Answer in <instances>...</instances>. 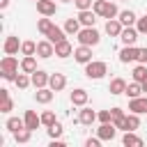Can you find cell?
<instances>
[{
	"instance_id": "1",
	"label": "cell",
	"mask_w": 147,
	"mask_h": 147,
	"mask_svg": "<svg viewBox=\"0 0 147 147\" xmlns=\"http://www.w3.org/2000/svg\"><path fill=\"white\" fill-rule=\"evenodd\" d=\"M0 74L5 80H16L18 76V60L14 55H5L2 62H0Z\"/></svg>"
},
{
	"instance_id": "2",
	"label": "cell",
	"mask_w": 147,
	"mask_h": 147,
	"mask_svg": "<svg viewBox=\"0 0 147 147\" xmlns=\"http://www.w3.org/2000/svg\"><path fill=\"white\" fill-rule=\"evenodd\" d=\"M106 74H108V64L101 62V60H92V62L85 64V76H87L90 80H99V78H103Z\"/></svg>"
},
{
	"instance_id": "3",
	"label": "cell",
	"mask_w": 147,
	"mask_h": 147,
	"mask_svg": "<svg viewBox=\"0 0 147 147\" xmlns=\"http://www.w3.org/2000/svg\"><path fill=\"white\" fill-rule=\"evenodd\" d=\"M76 39H78V44H85V46H96L99 41H101V34L94 30V25L92 28H80V32L76 34Z\"/></svg>"
},
{
	"instance_id": "4",
	"label": "cell",
	"mask_w": 147,
	"mask_h": 147,
	"mask_svg": "<svg viewBox=\"0 0 147 147\" xmlns=\"http://www.w3.org/2000/svg\"><path fill=\"white\" fill-rule=\"evenodd\" d=\"M117 126L113 124V122H101V126L96 129V136L101 138V140H113L115 136H117Z\"/></svg>"
},
{
	"instance_id": "5",
	"label": "cell",
	"mask_w": 147,
	"mask_h": 147,
	"mask_svg": "<svg viewBox=\"0 0 147 147\" xmlns=\"http://www.w3.org/2000/svg\"><path fill=\"white\" fill-rule=\"evenodd\" d=\"M74 60H76V62H80V64H87V62H92V46H85V44H80L78 48H74Z\"/></svg>"
},
{
	"instance_id": "6",
	"label": "cell",
	"mask_w": 147,
	"mask_h": 147,
	"mask_svg": "<svg viewBox=\"0 0 147 147\" xmlns=\"http://www.w3.org/2000/svg\"><path fill=\"white\" fill-rule=\"evenodd\" d=\"M138 28H131V25H124V30H122V34H119V39H122V44L124 46H133L136 44V39H138Z\"/></svg>"
},
{
	"instance_id": "7",
	"label": "cell",
	"mask_w": 147,
	"mask_h": 147,
	"mask_svg": "<svg viewBox=\"0 0 147 147\" xmlns=\"http://www.w3.org/2000/svg\"><path fill=\"white\" fill-rule=\"evenodd\" d=\"M78 21L83 23V28H92L96 23V11L94 9H80L78 11Z\"/></svg>"
},
{
	"instance_id": "8",
	"label": "cell",
	"mask_w": 147,
	"mask_h": 147,
	"mask_svg": "<svg viewBox=\"0 0 147 147\" xmlns=\"http://www.w3.org/2000/svg\"><path fill=\"white\" fill-rule=\"evenodd\" d=\"M51 55H55V44L48 41V39H46V41H39V44H37V57H44V60H46V57H51Z\"/></svg>"
},
{
	"instance_id": "9",
	"label": "cell",
	"mask_w": 147,
	"mask_h": 147,
	"mask_svg": "<svg viewBox=\"0 0 147 147\" xmlns=\"http://www.w3.org/2000/svg\"><path fill=\"white\" fill-rule=\"evenodd\" d=\"M37 11H39L41 16H53V14L57 11L55 0H37Z\"/></svg>"
},
{
	"instance_id": "10",
	"label": "cell",
	"mask_w": 147,
	"mask_h": 147,
	"mask_svg": "<svg viewBox=\"0 0 147 147\" xmlns=\"http://www.w3.org/2000/svg\"><path fill=\"white\" fill-rule=\"evenodd\" d=\"M129 110H131V113H138V115L147 113V94H145V96L131 99V101H129Z\"/></svg>"
},
{
	"instance_id": "11",
	"label": "cell",
	"mask_w": 147,
	"mask_h": 147,
	"mask_svg": "<svg viewBox=\"0 0 147 147\" xmlns=\"http://www.w3.org/2000/svg\"><path fill=\"white\" fill-rule=\"evenodd\" d=\"M133 60H138V48H136V46H124V48L119 51V62H122V64H129V62H133Z\"/></svg>"
},
{
	"instance_id": "12",
	"label": "cell",
	"mask_w": 147,
	"mask_h": 147,
	"mask_svg": "<svg viewBox=\"0 0 147 147\" xmlns=\"http://www.w3.org/2000/svg\"><path fill=\"white\" fill-rule=\"evenodd\" d=\"M48 87L51 90H55V92H62L64 87H67V78H64V74H51V80H48Z\"/></svg>"
},
{
	"instance_id": "13",
	"label": "cell",
	"mask_w": 147,
	"mask_h": 147,
	"mask_svg": "<svg viewBox=\"0 0 147 147\" xmlns=\"http://www.w3.org/2000/svg\"><path fill=\"white\" fill-rule=\"evenodd\" d=\"M23 119H25V126H28L30 131H37V129H39V124H41V115H37L34 110H25Z\"/></svg>"
},
{
	"instance_id": "14",
	"label": "cell",
	"mask_w": 147,
	"mask_h": 147,
	"mask_svg": "<svg viewBox=\"0 0 147 147\" xmlns=\"http://www.w3.org/2000/svg\"><path fill=\"white\" fill-rule=\"evenodd\" d=\"M122 30H124V25H122L119 18H108V21H106V32H108L110 37H119Z\"/></svg>"
},
{
	"instance_id": "15",
	"label": "cell",
	"mask_w": 147,
	"mask_h": 147,
	"mask_svg": "<svg viewBox=\"0 0 147 147\" xmlns=\"http://www.w3.org/2000/svg\"><path fill=\"white\" fill-rule=\"evenodd\" d=\"M30 78H32V85L39 90V87H46L48 85V80H51V76L46 74V71H41V69H37L34 74H30Z\"/></svg>"
},
{
	"instance_id": "16",
	"label": "cell",
	"mask_w": 147,
	"mask_h": 147,
	"mask_svg": "<svg viewBox=\"0 0 147 147\" xmlns=\"http://www.w3.org/2000/svg\"><path fill=\"white\" fill-rule=\"evenodd\" d=\"M53 96H55V90H51V87H39V90L34 92L37 103H51Z\"/></svg>"
},
{
	"instance_id": "17",
	"label": "cell",
	"mask_w": 147,
	"mask_h": 147,
	"mask_svg": "<svg viewBox=\"0 0 147 147\" xmlns=\"http://www.w3.org/2000/svg\"><path fill=\"white\" fill-rule=\"evenodd\" d=\"M2 48H5V55H14V53H18V48H21V44H18V37H14V34H11V37H7Z\"/></svg>"
},
{
	"instance_id": "18",
	"label": "cell",
	"mask_w": 147,
	"mask_h": 147,
	"mask_svg": "<svg viewBox=\"0 0 147 147\" xmlns=\"http://www.w3.org/2000/svg\"><path fill=\"white\" fill-rule=\"evenodd\" d=\"M55 55H57V57H69V55H74V46L64 39V41L55 44Z\"/></svg>"
},
{
	"instance_id": "19",
	"label": "cell",
	"mask_w": 147,
	"mask_h": 147,
	"mask_svg": "<svg viewBox=\"0 0 147 147\" xmlns=\"http://www.w3.org/2000/svg\"><path fill=\"white\" fill-rule=\"evenodd\" d=\"M87 99H90V96H87V92H85L83 87H76V90L71 92V103H74V106H85Z\"/></svg>"
},
{
	"instance_id": "20",
	"label": "cell",
	"mask_w": 147,
	"mask_h": 147,
	"mask_svg": "<svg viewBox=\"0 0 147 147\" xmlns=\"http://www.w3.org/2000/svg\"><path fill=\"white\" fill-rule=\"evenodd\" d=\"M11 108H14V101L9 99V92L2 87L0 90V113H11Z\"/></svg>"
},
{
	"instance_id": "21",
	"label": "cell",
	"mask_w": 147,
	"mask_h": 147,
	"mask_svg": "<svg viewBox=\"0 0 147 147\" xmlns=\"http://www.w3.org/2000/svg\"><path fill=\"white\" fill-rule=\"evenodd\" d=\"M94 119H96V113H94L92 108H85V106H83V110L78 113V122H80V124H85V126H90Z\"/></svg>"
},
{
	"instance_id": "22",
	"label": "cell",
	"mask_w": 147,
	"mask_h": 147,
	"mask_svg": "<svg viewBox=\"0 0 147 147\" xmlns=\"http://www.w3.org/2000/svg\"><path fill=\"white\" fill-rule=\"evenodd\" d=\"M122 145H126V147H140V145H142V138H138L133 131H124Z\"/></svg>"
},
{
	"instance_id": "23",
	"label": "cell",
	"mask_w": 147,
	"mask_h": 147,
	"mask_svg": "<svg viewBox=\"0 0 147 147\" xmlns=\"http://www.w3.org/2000/svg\"><path fill=\"white\" fill-rule=\"evenodd\" d=\"M21 71H25V74H34V71H37V60H34V55H25V57L21 60Z\"/></svg>"
},
{
	"instance_id": "24",
	"label": "cell",
	"mask_w": 147,
	"mask_h": 147,
	"mask_svg": "<svg viewBox=\"0 0 147 147\" xmlns=\"http://www.w3.org/2000/svg\"><path fill=\"white\" fill-rule=\"evenodd\" d=\"M108 90H110V94H124V92H126V80L117 76V78L110 80V87H108Z\"/></svg>"
},
{
	"instance_id": "25",
	"label": "cell",
	"mask_w": 147,
	"mask_h": 147,
	"mask_svg": "<svg viewBox=\"0 0 147 147\" xmlns=\"http://www.w3.org/2000/svg\"><path fill=\"white\" fill-rule=\"evenodd\" d=\"M64 34H67V32H64L62 28H57V25H53V28H51V32H48L46 37H48V41H53V44H60V41H64V39H67Z\"/></svg>"
},
{
	"instance_id": "26",
	"label": "cell",
	"mask_w": 147,
	"mask_h": 147,
	"mask_svg": "<svg viewBox=\"0 0 147 147\" xmlns=\"http://www.w3.org/2000/svg\"><path fill=\"white\" fill-rule=\"evenodd\" d=\"M129 99H136V96H142V83H138V80H133V83H129L126 85V92H124Z\"/></svg>"
},
{
	"instance_id": "27",
	"label": "cell",
	"mask_w": 147,
	"mask_h": 147,
	"mask_svg": "<svg viewBox=\"0 0 147 147\" xmlns=\"http://www.w3.org/2000/svg\"><path fill=\"white\" fill-rule=\"evenodd\" d=\"M5 126H7V131H11V133H16V131H21V129H25V119H21V117H9Z\"/></svg>"
},
{
	"instance_id": "28",
	"label": "cell",
	"mask_w": 147,
	"mask_h": 147,
	"mask_svg": "<svg viewBox=\"0 0 147 147\" xmlns=\"http://www.w3.org/2000/svg\"><path fill=\"white\" fill-rule=\"evenodd\" d=\"M80 25H83V23H80L78 18H67L64 32H67V34H78V32H80Z\"/></svg>"
},
{
	"instance_id": "29",
	"label": "cell",
	"mask_w": 147,
	"mask_h": 147,
	"mask_svg": "<svg viewBox=\"0 0 147 147\" xmlns=\"http://www.w3.org/2000/svg\"><path fill=\"white\" fill-rule=\"evenodd\" d=\"M115 16H119V11H117V5L106 0V7H103V14H101V18H115Z\"/></svg>"
},
{
	"instance_id": "30",
	"label": "cell",
	"mask_w": 147,
	"mask_h": 147,
	"mask_svg": "<svg viewBox=\"0 0 147 147\" xmlns=\"http://www.w3.org/2000/svg\"><path fill=\"white\" fill-rule=\"evenodd\" d=\"M119 21H122V25H133L138 21V16L131 9H124V11H119Z\"/></svg>"
},
{
	"instance_id": "31",
	"label": "cell",
	"mask_w": 147,
	"mask_h": 147,
	"mask_svg": "<svg viewBox=\"0 0 147 147\" xmlns=\"http://www.w3.org/2000/svg\"><path fill=\"white\" fill-rule=\"evenodd\" d=\"M53 25H55V23H53V21H51L48 16H44V18H39V21H37V30H39L41 34H48Z\"/></svg>"
},
{
	"instance_id": "32",
	"label": "cell",
	"mask_w": 147,
	"mask_h": 147,
	"mask_svg": "<svg viewBox=\"0 0 147 147\" xmlns=\"http://www.w3.org/2000/svg\"><path fill=\"white\" fill-rule=\"evenodd\" d=\"M30 138H32V131H30L28 126L14 133V140H16V142H23V145H25V142H30Z\"/></svg>"
},
{
	"instance_id": "33",
	"label": "cell",
	"mask_w": 147,
	"mask_h": 147,
	"mask_svg": "<svg viewBox=\"0 0 147 147\" xmlns=\"http://www.w3.org/2000/svg\"><path fill=\"white\" fill-rule=\"evenodd\" d=\"M14 83H16V87L25 90L28 85H32V78H28V74L23 71V74H18V76H16V80H14Z\"/></svg>"
},
{
	"instance_id": "34",
	"label": "cell",
	"mask_w": 147,
	"mask_h": 147,
	"mask_svg": "<svg viewBox=\"0 0 147 147\" xmlns=\"http://www.w3.org/2000/svg\"><path fill=\"white\" fill-rule=\"evenodd\" d=\"M145 78H147V67H145V64H138V67L133 69V80L142 83Z\"/></svg>"
},
{
	"instance_id": "35",
	"label": "cell",
	"mask_w": 147,
	"mask_h": 147,
	"mask_svg": "<svg viewBox=\"0 0 147 147\" xmlns=\"http://www.w3.org/2000/svg\"><path fill=\"white\" fill-rule=\"evenodd\" d=\"M21 53L23 55H34L37 53V44L34 41H23L21 44Z\"/></svg>"
},
{
	"instance_id": "36",
	"label": "cell",
	"mask_w": 147,
	"mask_h": 147,
	"mask_svg": "<svg viewBox=\"0 0 147 147\" xmlns=\"http://www.w3.org/2000/svg\"><path fill=\"white\" fill-rule=\"evenodd\" d=\"M55 122H57V119H55V113H53V110H44V113H41V124H44V126H51V124H55Z\"/></svg>"
},
{
	"instance_id": "37",
	"label": "cell",
	"mask_w": 147,
	"mask_h": 147,
	"mask_svg": "<svg viewBox=\"0 0 147 147\" xmlns=\"http://www.w3.org/2000/svg\"><path fill=\"white\" fill-rule=\"evenodd\" d=\"M126 124H129V131H136L140 126V119H138V113H131L126 115Z\"/></svg>"
},
{
	"instance_id": "38",
	"label": "cell",
	"mask_w": 147,
	"mask_h": 147,
	"mask_svg": "<svg viewBox=\"0 0 147 147\" xmlns=\"http://www.w3.org/2000/svg\"><path fill=\"white\" fill-rule=\"evenodd\" d=\"M62 131H64V129H62V124H60V122H55V124H51V126H48V136H51V138H60V136H62Z\"/></svg>"
},
{
	"instance_id": "39",
	"label": "cell",
	"mask_w": 147,
	"mask_h": 147,
	"mask_svg": "<svg viewBox=\"0 0 147 147\" xmlns=\"http://www.w3.org/2000/svg\"><path fill=\"white\" fill-rule=\"evenodd\" d=\"M136 28H138V32H140V34H147V14H145V16H140V18L136 21Z\"/></svg>"
},
{
	"instance_id": "40",
	"label": "cell",
	"mask_w": 147,
	"mask_h": 147,
	"mask_svg": "<svg viewBox=\"0 0 147 147\" xmlns=\"http://www.w3.org/2000/svg\"><path fill=\"white\" fill-rule=\"evenodd\" d=\"M96 119L99 122H113V113L110 110H99L96 113Z\"/></svg>"
},
{
	"instance_id": "41",
	"label": "cell",
	"mask_w": 147,
	"mask_h": 147,
	"mask_svg": "<svg viewBox=\"0 0 147 147\" xmlns=\"http://www.w3.org/2000/svg\"><path fill=\"white\" fill-rule=\"evenodd\" d=\"M74 5L78 7V9H92V0H74Z\"/></svg>"
},
{
	"instance_id": "42",
	"label": "cell",
	"mask_w": 147,
	"mask_h": 147,
	"mask_svg": "<svg viewBox=\"0 0 147 147\" xmlns=\"http://www.w3.org/2000/svg\"><path fill=\"white\" fill-rule=\"evenodd\" d=\"M99 145H101V138H99V136H96V138H87V140H85V147H99Z\"/></svg>"
},
{
	"instance_id": "43",
	"label": "cell",
	"mask_w": 147,
	"mask_h": 147,
	"mask_svg": "<svg viewBox=\"0 0 147 147\" xmlns=\"http://www.w3.org/2000/svg\"><path fill=\"white\" fill-rule=\"evenodd\" d=\"M138 62L147 64V48H138Z\"/></svg>"
},
{
	"instance_id": "44",
	"label": "cell",
	"mask_w": 147,
	"mask_h": 147,
	"mask_svg": "<svg viewBox=\"0 0 147 147\" xmlns=\"http://www.w3.org/2000/svg\"><path fill=\"white\" fill-rule=\"evenodd\" d=\"M110 113H113V119H117V117H124V110H122V108H117V106H115V108H110Z\"/></svg>"
},
{
	"instance_id": "45",
	"label": "cell",
	"mask_w": 147,
	"mask_h": 147,
	"mask_svg": "<svg viewBox=\"0 0 147 147\" xmlns=\"http://www.w3.org/2000/svg\"><path fill=\"white\" fill-rule=\"evenodd\" d=\"M9 7V0H0V9H7Z\"/></svg>"
},
{
	"instance_id": "46",
	"label": "cell",
	"mask_w": 147,
	"mask_h": 147,
	"mask_svg": "<svg viewBox=\"0 0 147 147\" xmlns=\"http://www.w3.org/2000/svg\"><path fill=\"white\" fill-rule=\"evenodd\" d=\"M142 92H145V94H147V78H145V80H142Z\"/></svg>"
},
{
	"instance_id": "47",
	"label": "cell",
	"mask_w": 147,
	"mask_h": 147,
	"mask_svg": "<svg viewBox=\"0 0 147 147\" xmlns=\"http://www.w3.org/2000/svg\"><path fill=\"white\" fill-rule=\"evenodd\" d=\"M62 2H74V0H62Z\"/></svg>"
},
{
	"instance_id": "48",
	"label": "cell",
	"mask_w": 147,
	"mask_h": 147,
	"mask_svg": "<svg viewBox=\"0 0 147 147\" xmlns=\"http://www.w3.org/2000/svg\"><path fill=\"white\" fill-rule=\"evenodd\" d=\"M34 2H37V0H34Z\"/></svg>"
}]
</instances>
